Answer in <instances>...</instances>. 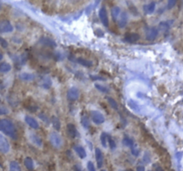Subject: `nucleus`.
Listing matches in <instances>:
<instances>
[{
	"instance_id": "17",
	"label": "nucleus",
	"mask_w": 183,
	"mask_h": 171,
	"mask_svg": "<svg viewBox=\"0 0 183 171\" xmlns=\"http://www.w3.org/2000/svg\"><path fill=\"white\" fill-rule=\"evenodd\" d=\"M76 61H77L79 64H81V65H82V66H84V67H87V68H90V67L92 66V61H88V60H87V59H84V58H82V57H80V58L76 59Z\"/></svg>"
},
{
	"instance_id": "27",
	"label": "nucleus",
	"mask_w": 183,
	"mask_h": 171,
	"mask_svg": "<svg viewBox=\"0 0 183 171\" xmlns=\"http://www.w3.org/2000/svg\"><path fill=\"white\" fill-rule=\"evenodd\" d=\"M106 100H107V102H108V103L110 104V106H111L113 109H114V110H118V103H116V101H115L114 99H113L112 97L107 96V97H106Z\"/></svg>"
},
{
	"instance_id": "6",
	"label": "nucleus",
	"mask_w": 183,
	"mask_h": 171,
	"mask_svg": "<svg viewBox=\"0 0 183 171\" xmlns=\"http://www.w3.org/2000/svg\"><path fill=\"white\" fill-rule=\"evenodd\" d=\"M99 18L102 22L103 25L105 27H108L109 26V20H108V15H107V12H106V9L105 7H101L99 12Z\"/></svg>"
},
{
	"instance_id": "7",
	"label": "nucleus",
	"mask_w": 183,
	"mask_h": 171,
	"mask_svg": "<svg viewBox=\"0 0 183 171\" xmlns=\"http://www.w3.org/2000/svg\"><path fill=\"white\" fill-rule=\"evenodd\" d=\"M79 96H80L79 89L77 87H75V86L71 87L67 92V98L70 101H76V100H78Z\"/></svg>"
},
{
	"instance_id": "18",
	"label": "nucleus",
	"mask_w": 183,
	"mask_h": 171,
	"mask_svg": "<svg viewBox=\"0 0 183 171\" xmlns=\"http://www.w3.org/2000/svg\"><path fill=\"white\" fill-rule=\"evenodd\" d=\"M81 125H82V127L84 128L88 129L90 127V120H89V118L87 115H82L81 116Z\"/></svg>"
},
{
	"instance_id": "24",
	"label": "nucleus",
	"mask_w": 183,
	"mask_h": 171,
	"mask_svg": "<svg viewBox=\"0 0 183 171\" xmlns=\"http://www.w3.org/2000/svg\"><path fill=\"white\" fill-rule=\"evenodd\" d=\"M41 42H42L44 45H47V46L51 47H56V44L52 39L48 38V37H44V38H42V39H41Z\"/></svg>"
},
{
	"instance_id": "19",
	"label": "nucleus",
	"mask_w": 183,
	"mask_h": 171,
	"mask_svg": "<svg viewBox=\"0 0 183 171\" xmlns=\"http://www.w3.org/2000/svg\"><path fill=\"white\" fill-rule=\"evenodd\" d=\"M24 165L26 167V169L28 170H32L33 169V167H34V164H33V160L30 157H27L24 159Z\"/></svg>"
},
{
	"instance_id": "38",
	"label": "nucleus",
	"mask_w": 183,
	"mask_h": 171,
	"mask_svg": "<svg viewBox=\"0 0 183 171\" xmlns=\"http://www.w3.org/2000/svg\"><path fill=\"white\" fill-rule=\"evenodd\" d=\"M154 168H155V171H164L163 169L159 165H154Z\"/></svg>"
},
{
	"instance_id": "25",
	"label": "nucleus",
	"mask_w": 183,
	"mask_h": 171,
	"mask_svg": "<svg viewBox=\"0 0 183 171\" xmlns=\"http://www.w3.org/2000/svg\"><path fill=\"white\" fill-rule=\"evenodd\" d=\"M20 79L24 81H30L34 79V75L31 73H22L20 75Z\"/></svg>"
},
{
	"instance_id": "3",
	"label": "nucleus",
	"mask_w": 183,
	"mask_h": 171,
	"mask_svg": "<svg viewBox=\"0 0 183 171\" xmlns=\"http://www.w3.org/2000/svg\"><path fill=\"white\" fill-rule=\"evenodd\" d=\"M90 117H91L92 121L97 125H100V124H103L105 122L104 115L98 110H91L90 111Z\"/></svg>"
},
{
	"instance_id": "14",
	"label": "nucleus",
	"mask_w": 183,
	"mask_h": 171,
	"mask_svg": "<svg viewBox=\"0 0 183 171\" xmlns=\"http://www.w3.org/2000/svg\"><path fill=\"white\" fill-rule=\"evenodd\" d=\"M74 150H75L77 155H78L81 159H85L86 157H87L86 150L82 146H80V145L74 146Z\"/></svg>"
},
{
	"instance_id": "39",
	"label": "nucleus",
	"mask_w": 183,
	"mask_h": 171,
	"mask_svg": "<svg viewBox=\"0 0 183 171\" xmlns=\"http://www.w3.org/2000/svg\"><path fill=\"white\" fill-rule=\"evenodd\" d=\"M73 169H74V171H83L82 169L81 168V166H79V165H74Z\"/></svg>"
},
{
	"instance_id": "34",
	"label": "nucleus",
	"mask_w": 183,
	"mask_h": 171,
	"mask_svg": "<svg viewBox=\"0 0 183 171\" xmlns=\"http://www.w3.org/2000/svg\"><path fill=\"white\" fill-rule=\"evenodd\" d=\"M9 112V110L7 108L4 107V106H0V115H5Z\"/></svg>"
},
{
	"instance_id": "11",
	"label": "nucleus",
	"mask_w": 183,
	"mask_h": 171,
	"mask_svg": "<svg viewBox=\"0 0 183 171\" xmlns=\"http://www.w3.org/2000/svg\"><path fill=\"white\" fill-rule=\"evenodd\" d=\"M25 122L27 123L31 128H34V129H38V127H39L38 121H37L34 118H32V117H30V116H26V117H25Z\"/></svg>"
},
{
	"instance_id": "28",
	"label": "nucleus",
	"mask_w": 183,
	"mask_h": 171,
	"mask_svg": "<svg viewBox=\"0 0 183 171\" xmlns=\"http://www.w3.org/2000/svg\"><path fill=\"white\" fill-rule=\"evenodd\" d=\"M107 136L108 134L105 132H103L101 135H100V140H101V144L103 147H106V145H107Z\"/></svg>"
},
{
	"instance_id": "16",
	"label": "nucleus",
	"mask_w": 183,
	"mask_h": 171,
	"mask_svg": "<svg viewBox=\"0 0 183 171\" xmlns=\"http://www.w3.org/2000/svg\"><path fill=\"white\" fill-rule=\"evenodd\" d=\"M12 69V66L7 62H3L0 64V73H7Z\"/></svg>"
},
{
	"instance_id": "44",
	"label": "nucleus",
	"mask_w": 183,
	"mask_h": 171,
	"mask_svg": "<svg viewBox=\"0 0 183 171\" xmlns=\"http://www.w3.org/2000/svg\"><path fill=\"white\" fill-rule=\"evenodd\" d=\"M100 171H106L105 169H102V170H100Z\"/></svg>"
},
{
	"instance_id": "41",
	"label": "nucleus",
	"mask_w": 183,
	"mask_h": 171,
	"mask_svg": "<svg viewBox=\"0 0 183 171\" xmlns=\"http://www.w3.org/2000/svg\"><path fill=\"white\" fill-rule=\"evenodd\" d=\"M137 171H145V168L143 166H138L137 168Z\"/></svg>"
},
{
	"instance_id": "31",
	"label": "nucleus",
	"mask_w": 183,
	"mask_h": 171,
	"mask_svg": "<svg viewBox=\"0 0 183 171\" xmlns=\"http://www.w3.org/2000/svg\"><path fill=\"white\" fill-rule=\"evenodd\" d=\"M107 142L109 143L110 145V148L112 149V150H113L115 147H116V145H115V143H114V141H113V139L110 136V135H108L107 136Z\"/></svg>"
},
{
	"instance_id": "33",
	"label": "nucleus",
	"mask_w": 183,
	"mask_h": 171,
	"mask_svg": "<svg viewBox=\"0 0 183 171\" xmlns=\"http://www.w3.org/2000/svg\"><path fill=\"white\" fill-rule=\"evenodd\" d=\"M159 27L162 29V30H168L169 29V27H170V24L168 23H161L160 24H159Z\"/></svg>"
},
{
	"instance_id": "5",
	"label": "nucleus",
	"mask_w": 183,
	"mask_h": 171,
	"mask_svg": "<svg viewBox=\"0 0 183 171\" xmlns=\"http://www.w3.org/2000/svg\"><path fill=\"white\" fill-rule=\"evenodd\" d=\"M10 151V145L7 141V139L0 134V152L3 153H7Z\"/></svg>"
},
{
	"instance_id": "29",
	"label": "nucleus",
	"mask_w": 183,
	"mask_h": 171,
	"mask_svg": "<svg viewBox=\"0 0 183 171\" xmlns=\"http://www.w3.org/2000/svg\"><path fill=\"white\" fill-rule=\"evenodd\" d=\"M95 87L98 89V91H100V92H102V93H108V91H109L108 87H106V86L100 85V84H96V85H95Z\"/></svg>"
},
{
	"instance_id": "9",
	"label": "nucleus",
	"mask_w": 183,
	"mask_h": 171,
	"mask_svg": "<svg viewBox=\"0 0 183 171\" xmlns=\"http://www.w3.org/2000/svg\"><path fill=\"white\" fill-rule=\"evenodd\" d=\"M95 155H96V160H97V164H98V169H101L104 165V156L103 153L101 152V150L99 148H96L95 150Z\"/></svg>"
},
{
	"instance_id": "26",
	"label": "nucleus",
	"mask_w": 183,
	"mask_h": 171,
	"mask_svg": "<svg viewBox=\"0 0 183 171\" xmlns=\"http://www.w3.org/2000/svg\"><path fill=\"white\" fill-rule=\"evenodd\" d=\"M30 138H31V141L33 142V144H35L37 146L40 147L42 145V141L37 134H31Z\"/></svg>"
},
{
	"instance_id": "37",
	"label": "nucleus",
	"mask_w": 183,
	"mask_h": 171,
	"mask_svg": "<svg viewBox=\"0 0 183 171\" xmlns=\"http://www.w3.org/2000/svg\"><path fill=\"white\" fill-rule=\"evenodd\" d=\"M0 44H1V46H2L3 47H6L8 46L7 42H6L5 39H3L2 37H0Z\"/></svg>"
},
{
	"instance_id": "4",
	"label": "nucleus",
	"mask_w": 183,
	"mask_h": 171,
	"mask_svg": "<svg viewBox=\"0 0 183 171\" xmlns=\"http://www.w3.org/2000/svg\"><path fill=\"white\" fill-rule=\"evenodd\" d=\"M13 30V27L9 21H6V20L0 21V34L10 33Z\"/></svg>"
},
{
	"instance_id": "20",
	"label": "nucleus",
	"mask_w": 183,
	"mask_h": 171,
	"mask_svg": "<svg viewBox=\"0 0 183 171\" xmlns=\"http://www.w3.org/2000/svg\"><path fill=\"white\" fill-rule=\"evenodd\" d=\"M120 13H121L120 7H118V6L113 7V9H112V17H113V19L114 21H116L118 19V17L120 16Z\"/></svg>"
},
{
	"instance_id": "2",
	"label": "nucleus",
	"mask_w": 183,
	"mask_h": 171,
	"mask_svg": "<svg viewBox=\"0 0 183 171\" xmlns=\"http://www.w3.org/2000/svg\"><path fill=\"white\" fill-rule=\"evenodd\" d=\"M49 141L51 145L56 149H60L63 145V139L62 136L56 132H52L49 135Z\"/></svg>"
},
{
	"instance_id": "45",
	"label": "nucleus",
	"mask_w": 183,
	"mask_h": 171,
	"mask_svg": "<svg viewBox=\"0 0 183 171\" xmlns=\"http://www.w3.org/2000/svg\"><path fill=\"white\" fill-rule=\"evenodd\" d=\"M0 9H1V4H0Z\"/></svg>"
},
{
	"instance_id": "12",
	"label": "nucleus",
	"mask_w": 183,
	"mask_h": 171,
	"mask_svg": "<svg viewBox=\"0 0 183 171\" xmlns=\"http://www.w3.org/2000/svg\"><path fill=\"white\" fill-rule=\"evenodd\" d=\"M67 133L69 134V136L72 137V138H75L77 136V134H78L77 129H76L75 126L72 123L67 125Z\"/></svg>"
},
{
	"instance_id": "8",
	"label": "nucleus",
	"mask_w": 183,
	"mask_h": 171,
	"mask_svg": "<svg viewBox=\"0 0 183 171\" xmlns=\"http://www.w3.org/2000/svg\"><path fill=\"white\" fill-rule=\"evenodd\" d=\"M158 35V30L156 28H150L146 30V38L148 41L155 40Z\"/></svg>"
},
{
	"instance_id": "15",
	"label": "nucleus",
	"mask_w": 183,
	"mask_h": 171,
	"mask_svg": "<svg viewBox=\"0 0 183 171\" xmlns=\"http://www.w3.org/2000/svg\"><path fill=\"white\" fill-rule=\"evenodd\" d=\"M155 9H156V3L155 2H151L148 5H146L144 6V10H145L146 14L153 13L154 11H155Z\"/></svg>"
},
{
	"instance_id": "21",
	"label": "nucleus",
	"mask_w": 183,
	"mask_h": 171,
	"mask_svg": "<svg viewBox=\"0 0 183 171\" xmlns=\"http://www.w3.org/2000/svg\"><path fill=\"white\" fill-rule=\"evenodd\" d=\"M51 121H52V124L54 126V127L56 129V130H60L61 128V122L59 120V119L56 116H53L52 119H51Z\"/></svg>"
},
{
	"instance_id": "1",
	"label": "nucleus",
	"mask_w": 183,
	"mask_h": 171,
	"mask_svg": "<svg viewBox=\"0 0 183 171\" xmlns=\"http://www.w3.org/2000/svg\"><path fill=\"white\" fill-rule=\"evenodd\" d=\"M0 131L5 134L12 137L13 139L17 138V132L13 123L6 119L0 120Z\"/></svg>"
},
{
	"instance_id": "42",
	"label": "nucleus",
	"mask_w": 183,
	"mask_h": 171,
	"mask_svg": "<svg viewBox=\"0 0 183 171\" xmlns=\"http://www.w3.org/2000/svg\"><path fill=\"white\" fill-rule=\"evenodd\" d=\"M2 59H3V54H2L0 53V61H1Z\"/></svg>"
},
{
	"instance_id": "43",
	"label": "nucleus",
	"mask_w": 183,
	"mask_h": 171,
	"mask_svg": "<svg viewBox=\"0 0 183 171\" xmlns=\"http://www.w3.org/2000/svg\"><path fill=\"white\" fill-rule=\"evenodd\" d=\"M124 171H133L132 169H128V170H124Z\"/></svg>"
},
{
	"instance_id": "23",
	"label": "nucleus",
	"mask_w": 183,
	"mask_h": 171,
	"mask_svg": "<svg viewBox=\"0 0 183 171\" xmlns=\"http://www.w3.org/2000/svg\"><path fill=\"white\" fill-rule=\"evenodd\" d=\"M122 143H123V145H124L125 146L127 147H131V148H132V147L134 146V141H133L131 138L128 137V136H125V137L123 138Z\"/></svg>"
},
{
	"instance_id": "40",
	"label": "nucleus",
	"mask_w": 183,
	"mask_h": 171,
	"mask_svg": "<svg viewBox=\"0 0 183 171\" xmlns=\"http://www.w3.org/2000/svg\"><path fill=\"white\" fill-rule=\"evenodd\" d=\"M147 154H148V153H147V152H146V153L144 154V158H143V159H144V160H145V162H146V163L150 161V158H149V157L147 158Z\"/></svg>"
},
{
	"instance_id": "36",
	"label": "nucleus",
	"mask_w": 183,
	"mask_h": 171,
	"mask_svg": "<svg viewBox=\"0 0 183 171\" xmlns=\"http://www.w3.org/2000/svg\"><path fill=\"white\" fill-rule=\"evenodd\" d=\"M175 4H176V1H175V0H170V1L168 2V5H167V7H168V9H171V8H172V7L175 5Z\"/></svg>"
},
{
	"instance_id": "22",
	"label": "nucleus",
	"mask_w": 183,
	"mask_h": 171,
	"mask_svg": "<svg viewBox=\"0 0 183 171\" xmlns=\"http://www.w3.org/2000/svg\"><path fill=\"white\" fill-rule=\"evenodd\" d=\"M9 171H21L20 164L17 161H11L9 166Z\"/></svg>"
},
{
	"instance_id": "32",
	"label": "nucleus",
	"mask_w": 183,
	"mask_h": 171,
	"mask_svg": "<svg viewBox=\"0 0 183 171\" xmlns=\"http://www.w3.org/2000/svg\"><path fill=\"white\" fill-rule=\"evenodd\" d=\"M87 169H88V171H96L95 166H94V164H93L91 161H88V162Z\"/></svg>"
},
{
	"instance_id": "10",
	"label": "nucleus",
	"mask_w": 183,
	"mask_h": 171,
	"mask_svg": "<svg viewBox=\"0 0 183 171\" xmlns=\"http://www.w3.org/2000/svg\"><path fill=\"white\" fill-rule=\"evenodd\" d=\"M139 38H140V36L137 33H129V34L125 35L123 41L128 42V43H135V42L138 41Z\"/></svg>"
},
{
	"instance_id": "30",
	"label": "nucleus",
	"mask_w": 183,
	"mask_h": 171,
	"mask_svg": "<svg viewBox=\"0 0 183 171\" xmlns=\"http://www.w3.org/2000/svg\"><path fill=\"white\" fill-rule=\"evenodd\" d=\"M128 104H129V106L132 109V110H139V107H138V103L134 102V101H132V100H131V101H129V103H128Z\"/></svg>"
},
{
	"instance_id": "13",
	"label": "nucleus",
	"mask_w": 183,
	"mask_h": 171,
	"mask_svg": "<svg viewBox=\"0 0 183 171\" xmlns=\"http://www.w3.org/2000/svg\"><path fill=\"white\" fill-rule=\"evenodd\" d=\"M127 23H128V14L126 12H122V14L120 15L118 25L120 28H124L127 25Z\"/></svg>"
},
{
	"instance_id": "35",
	"label": "nucleus",
	"mask_w": 183,
	"mask_h": 171,
	"mask_svg": "<svg viewBox=\"0 0 183 171\" xmlns=\"http://www.w3.org/2000/svg\"><path fill=\"white\" fill-rule=\"evenodd\" d=\"M131 153H132L134 156L138 157V156L139 155V150H138L137 147H132V148H131Z\"/></svg>"
}]
</instances>
